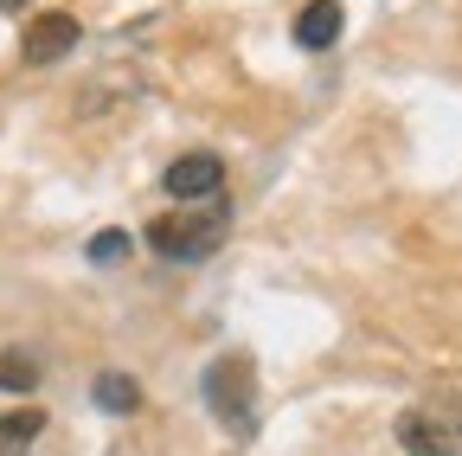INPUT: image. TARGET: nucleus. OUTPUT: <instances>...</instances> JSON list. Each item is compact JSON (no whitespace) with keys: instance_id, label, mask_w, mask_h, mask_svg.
<instances>
[{"instance_id":"obj_1","label":"nucleus","mask_w":462,"mask_h":456,"mask_svg":"<svg viewBox=\"0 0 462 456\" xmlns=\"http://www.w3.org/2000/svg\"><path fill=\"white\" fill-rule=\"evenodd\" d=\"M218 245H225V206H187V212L148 219V251L167 264H199Z\"/></svg>"},{"instance_id":"obj_2","label":"nucleus","mask_w":462,"mask_h":456,"mask_svg":"<svg viewBox=\"0 0 462 456\" xmlns=\"http://www.w3.org/2000/svg\"><path fill=\"white\" fill-rule=\"evenodd\" d=\"M206 405H212V418L231 437H251L257 431V373H251L245 354H225V360L206 367Z\"/></svg>"},{"instance_id":"obj_3","label":"nucleus","mask_w":462,"mask_h":456,"mask_svg":"<svg viewBox=\"0 0 462 456\" xmlns=\"http://www.w3.org/2000/svg\"><path fill=\"white\" fill-rule=\"evenodd\" d=\"M398 443L411 456H456L462 450V392H443V398H424L398 418Z\"/></svg>"},{"instance_id":"obj_4","label":"nucleus","mask_w":462,"mask_h":456,"mask_svg":"<svg viewBox=\"0 0 462 456\" xmlns=\"http://www.w3.org/2000/svg\"><path fill=\"white\" fill-rule=\"evenodd\" d=\"M78 39H84L78 14H65V7H51V14H39V20H26V39H20V59H26V65H58V59H71V51H78Z\"/></svg>"},{"instance_id":"obj_5","label":"nucleus","mask_w":462,"mask_h":456,"mask_svg":"<svg viewBox=\"0 0 462 456\" xmlns=\"http://www.w3.org/2000/svg\"><path fill=\"white\" fill-rule=\"evenodd\" d=\"M167 193L173 200H218V187H225V161L218 154H206V148H193V154H180L167 167Z\"/></svg>"},{"instance_id":"obj_6","label":"nucleus","mask_w":462,"mask_h":456,"mask_svg":"<svg viewBox=\"0 0 462 456\" xmlns=\"http://www.w3.org/2000/svg\"><path fill=\"white\" fill-rule=\"evenodd\" d=\"M340 39V7L334 0H309V7L296 14V45L302 51H328Z\"/></svg>"},{"instance_id":"obj_7","label":"nucleus","mask_w":462,"mask_h":456,"mask_svg":"<svg viewBox=\"0 0 462 456\" xmlns=\"http://www.w3.org/2000/svg\"><path fill=\"white\" fill-rule=\"evenodd\" d=\"M39 431H45V412H32V405L0 412V456H26L39 443Z\"/></svg>"},{"instance_id":"obj_8","label":"nucleus","mask_w":462,"mask_h":456,"mask_svg":"<svg viewBox=\"0 0 462 456\" xmlns=\"http://www.w3.org/2000/svg\"><path fill=\"white\" fill-rule=\"evenodd\" d=\"M90 398H97L103 412H116V418H129V412L142 405V386H135L129 373H103V379L90 386Z\"/></svg>"},{"instance_id":"obj_9","label":"nucleus","mask_w":462,"mask_h":456,"mask_svg":"<svg viewBox=\"0 0 462 456\" xmlns=\"http://www.w3.org/2000/svg\"><path fill=\"white\" fill-rule=\"evenodd\" d=\"M32 386H39V360L7 348V354H0V392H32Z\"/></svg>"},{"instance_id":"obj_10","label":"nucleus","mask_w":462,"mask_h":456,"mask_svg":"<svg viewBox=\"0 0 462 456\" xmlns=\"http://www.w3.org/2000/svg\"><path fill=\"white\" fill-rule=\"evenodd\" d=\"M129 257V238L123 232H97L90 238V264H123Z\"/></svg>"},{"instance_id":"obj_11","label":"nucleus","mask_w":462,"mask_h":456,"mask_svg":"<svg viewBox=\"0 0 462 456\" xmlns=\"http://www.w3.org/2000/svg\"><path fill=\"white\" fill-rule=\"evenodd\" d=\"M20 7H26V0H0V14H20Z\"/></svg>"}]
</instances>
